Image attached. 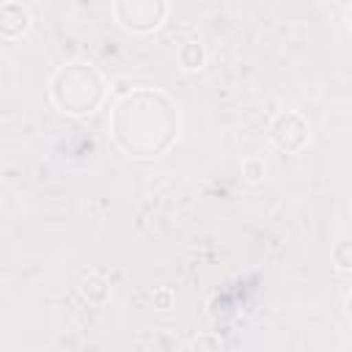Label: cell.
Returning a JSON list of instances; mask_svg holds the SVG:
<instances>
[{"label": "cell", "instance_id": "cell-1", "mask_svg": "<svg viewBox=\"0 0 352 352\" xmlns=\"http://www.w3.org/2000/svg\"><path fill=\"white\" fill-rule=\"evenodd\" d=\"M182 129V113L162 88H129L110 110L107 132L113 146L129 160H157L168 154Z\"/></svg>", "mask_w": 352, "mask_h": 352}, {"label": "cell", "instance_id": "cell-2", "mask_svg": "<svg viewBox=\"0 0 352 352\" xmlns=\"http://www.w3.org/2000/svg\"><path fill=\"white\" fill-rule=\"evenodd\" d=\"M47 96L58 113L72 118H85L102 107L107 96V82L94 63L69 60L52 72L47 82Z\"/></svg>", "mask_w": 352, "mask_h": 352}, {"label": "cell", "instance_id": "cell-3", "mask_svg": "<svg viewBox=\"0 0 352 352\" xmlns=\"http://www.w3.org/2000/svg\"><path fill=\"white\" fill-rule=\"evenodd\" d=\"M168 0H110L113 22L132 36H151L168 19Z\"/></svg>", "mask_w": 352, "mask_h": 352}, {"label": "cell", "instance_id": "cell-4", "mask_svg": "<svg viewBox=\"0 0 352 352\" xmlns=\"http://www.w3.org/2000/svg\"><path fill=\"white\" fill-rule=\"evenodd\" d=\"M267 135H270V143L275 148H280L286 154H300L311 140V124L297 110H280L270 121Z\"/></svg>", "mask_w": 352, "mask_h": 352}, {"label": "cell", "instance_id": "cell-5", "mask_svg": "<svg viewBox=\"0 0 352 352\" xmlns=\"http://www.w3.org/2000/svg\"><path fill=\"white\" fill-rule=\"evenodd\" d=\"M30 25H33V19L22 3H16V0L0 3V38L16 41L30 30Z\"/></svg>", "mask_w": 352, "mask_h": 352}, {"label": "cell", "instance_id": "cell-6", "mask_svg": "<svg viewBox=\"0 0 352 352\" xmlns=\"http://www.w3.org/2000/svg\"><path fill=\"white\" fill-rule=\"evenodd\" d=\"M110 280L104 278V275H99V272H91V275H85L82 280H80V297L88 302V305H104L107 300H110Z\"/></svg>", "mask_w": 352, "mask_h": 352}, {"label": "cell", "instance_id": "cell-7", "mask_svg": "<svg viewBox=\"0 0 352 352\" xmlns=\"http://www.w3.org/2000/svg\"><path fill=\"white\" fill-rule=\"evenodd\" d=\"M176 60H179L182 72H201L206 66V47L198 38H187L176 50Z\"/></svg>", "mask_w": 352, "mask_h": 352}, {"label": "cell", "instance_id": "cell-8", "mask_svg": "<svg viewBox=\"0 0 352 352\" xmlns=\"http://www.w3.org/2000/svg\"><path fill=\"white\" fill-rule=\"evenodd\" d=\"M330 258H333L336 270L349 272V270H352V245H349L346 239H338V242L330 248Z\"/></svg>", "mask_w": 352, "mask_h": 352}, {"label": "cell", "instance_id": "cell-9", "mask_svg": "<svg viewBox=\"0 0 352 352\" xmlns=\"http://www.w3.org/2000/svg\"><path fill=\"white\" fill-rule=\"evenodd\" d=\"M242 176H245L250 184L264 182V176H267V165H264V160H258V157H248V160L242 162Z\"/></svg>", "mask_w": 352, "mask_h": 352}, {"label": "cell", "instance_id": "cell-10", "mask_svg": "<svg viewBox=\"0 0 352 352\" xmlns=\"http://www.w3.org/2000/svg\"><path fill=\"white\" fill-rule=\"evenodd\" d=\"M226 346V341L217 336V333H204V336H195L192 341H190V349H223Z\"/></svg>", "mask_w": 352, "mask_h": 352}, {"label": "cell", "instance_id": "cell-11", "mask_svg": "<svg viewBox=\"0 0 352 352\" xmlns=\"http://www.w3.org/2000/svg\"><path fill=\"white\" fill-rule=\"evenodd\" d=\"M151 300H154V308H157V311H168V308H173V292H170L168 286L154 289Z\"/></svg>", "mask_w": 352, "mask_h": 352}]
</instances>
